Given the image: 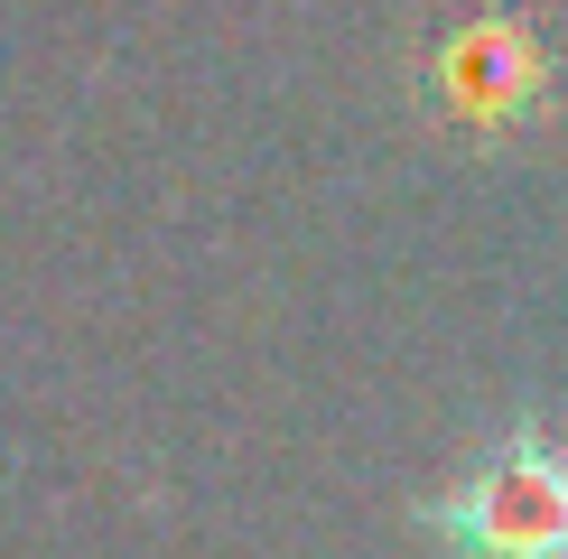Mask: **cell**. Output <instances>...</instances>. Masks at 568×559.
<instances>
[{
  "label": "cell",
  "instance_id": "7a4b0ae2",
  "mask_svg": "<svg viewBox=\"0 0 568 559\" xmlns=\"http://www.w3.org/2000/svg\"><path fill=\"white\" fill-rule=\"evenodd\" d=\"M438 75H447V103H457L466 131H513L531 112V93L550 84V57H540V38L523 19H476L438 57Z\"/></svg>",
  "mask_w": 568,
  "mask_h": 559
},
{
  "label": "cell",
  "instance_id": "6da1fadb",
  "mask_svg": "<svg viewBox=\"0 0 568 559\" xmlns=\"http://www.w3.org/2000/svg\"><path fill=\"white\" fill-rule=\"evenodd\" d=\"M419 531L447 559H568V438L540 419L494 429L419 504Z\"/></svg>",
  "mask_w": 568,
  "mask_h": 559
}]
</instances>
